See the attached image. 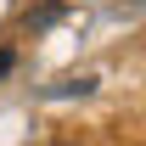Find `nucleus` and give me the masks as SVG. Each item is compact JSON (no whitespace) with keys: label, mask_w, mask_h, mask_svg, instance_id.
Masks as SVG:
<instances>
[{"label":"nucleus","mask_w":146,"mask_h":146,"mask_svg":"<svg viewBox=\"0 0 146 146\" xmlns=\"http://www.w3.org/2000/svg\"><path fill=\"white\" fill-rule=\"evenodd\" d=\"M0 73H11V51H0Z\"/></svg>","instance_id":"nucleus-1"}]
</instances>
